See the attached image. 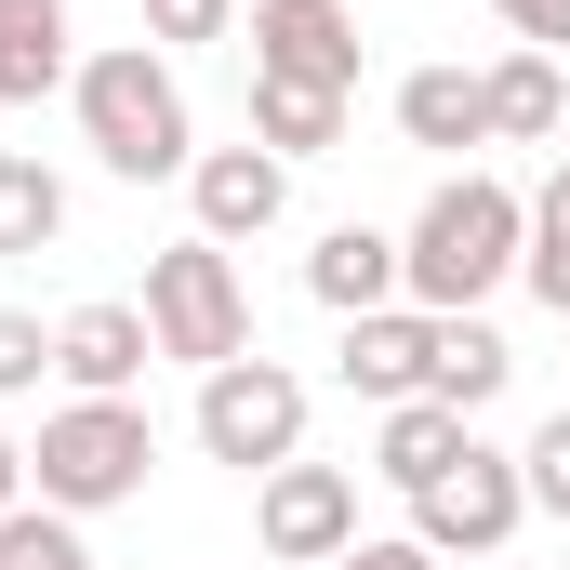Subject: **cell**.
I'll return each instance as SVG.
<instances>
[{"instance_id":"1","label":"cell","mask_w":570,"mask_h":570,"mask_svg":"<svg viewBox=\"0 0 570 570\" xmlns=\"http://www.w3.org/2000/svg\"><path fill=\"white\" fill-rule=\"evenodd\" d=\"M518 253H531V199L491 186V173H451L425 213L399 226V305H425V318H478L491 292L518 279Z\"/></svg>"},{"instance_id":"2","label":"cell","mask_w":570,"mask_h":570,"mask_svg":"<svg viewBox=\"0 0 570 570\" xmlns=\"http://www.w3.org/2000/svg\"><path fill=\"white\" fill-rule=\"evenodd\" d=\"M67 107H80V146H94L120 186H159V173H186V159H199L186 80H173V53H159V40H107V53H80Z\"/></svg>"},{"instance_id":"3","label":"cell","mask_w":570,"mask_h":570,"mask_svg":"<svg viewBox=\"0 0 570 570\" xmlns=\"http://www.w3.org/2000/svg\"><path fill=\"white\" fill-rule=\"evenodd\" d=\"M146 464H159L146 399H53L40 412V451H27V491L67 504V518H107V504L146 491Z\"/></svg>"},{"instance_id":"4","label":"cell","mask_w":570,"mask_h":570,"mask_svg":"<svg viewBox=\"0 0 570 570\" xmlns=\"http://www.w3.org/2000/svg\"><path fill=\"white\" fill-rule=\"evenodd\" d=\"M146 332H159V358H186V372H226V358H253V292H239V253L226 239H173V253H146Z\"/></svg>"},{"instance_id":"5","label":"cell","mask_w":570,"mask_h":570,"mask_svg":"<svg viewBox=\"0 0 570 570\" xmlns=\"http://www.w3.org/2000/svg\"><path fill=\"white\" fill-rule=\"evenodd\" d=\"M199 451L213 464H239V478H279L292 451H305V372L292 358H226V372H199Z\"/></svg>"},{"instance_id":"6","label":"cell","mask_w":570,"mask_h":570,"mask_svg":"<svg viewBox=\"0 0 570 570\" xmlns=\"http://www.w3.org/2000/svg\"><path fill=\"white\" fill-rule=\"evenodd\" d=\"M518 518H531V478H518V451H491V438H464L425 491H412V544H425V558H504Z\"/></svg>"},{"instance_id":"7","label":"cell","mask_w":570,"mask_h":570,"mask_svg":"<svg viewBox=\"0 0 570 570\" xmlns=\"http://www.w3.org/2000/svg\"><path fill=\"white\" fill-rule=\"evenodd\" d=\"M253 544H266V570H332L358 544V478L292 451L279 478H253Z\"/></svg>"},{"instance_id":"8","label":"cell","mask_w":570,"mask_h":570,"mask_svg":"<svg viewBox=\"0 0 570 570\" xmlns=\"http://www.w3.org/2000/svg\"><path fill=\"white\" fill-rule=\"evenodd\" d=\"M186 213H199V239H226V253L266 239L292 213V159L279 146H199V159H186Z\"/></svg>"},{"instance_id":"9","label":"cell","mask_w":570,"mask_h":570,"mask_svg":"<svg viewBox=\"0 0 570 570\" xmlns=\"http://www.w3.org/2000/svg\"><path fill=\"white\" fill-rule=\"evenodd\" d=\"M253 80L358 94V13L345 0H253Z\"/></svg>"},{"instance_id":"10","label":"cell","mask_w":570,"mask_h":570,"mask_svg":"<svg viewBox=\"0 0 570 570\" xmlns=\"http://www.w3.org/2000/svg\"><path fill=\"white\" fill-rule=\"evenodd\" d=\"M146 358H159L146 305H67V318H53V385H67V399H134Z\"/></svg>"},{"instance_id":"11","label":"cell","mask_w":570,"mask_h":570,"mask_svg":"<svg viewBox=\"0 0 570 570\" xmlns=\"http://www.w3.org/2000/svg\"><path fill=\"white\" fill-rule=\"evenodd\" d=\"M332 372H345L358 399H385V412L425 399V385H438V318H425V305H372V318H345V358H332Z\"/></svg>"},{"instance_id":"12","label":"cell","mask_w":570,"mask_h":570,"mask_svg":"<svg viewBox=\"0 0 570 570\" xmlns=\"http://www.w3.org/2000/svg\"><path fill=\"white\" fill-rule=\"evenodd\" d=\"M478 94H491V146H558L570 134V53H491L478 67Z\"/></svg>"},{"instance_id":"13","label":"cell","mask_w":570,"mask_h":570,"mask_svg":"<svg viewBox=\"0 0 570 570\" xmlns=\"http://www.w3.org/2000/svg\"><path fill=\"white\" fill-rule=\"evenodd\" d=\"M305 292H318L332 318H372V305H399V239H385V226H318Z\"/></svg>"},{"instance_id":"14","label":"cell","mask_w":570,"mask_h":570,"mask_svg":"<svg viewBox=\"0 0 570 570\" xmlns=\"http://www.w3.org/2000/svg\"><path fill=\"white\" fill-rule=\"evenodd\" d=\"M80 53H67V0H0V107H40L67 94Z\"/></svg>"},{"instance_id":"15","label":"cell","mask_w":570,"mask_h":570,"mask_svg":"<svg viewBox=\"0 0 570 570\" xmlns=\"http://www.w3.org/2000/svg\"><path fill=\"white\" fill-rule=\"evenodd\" d=\"M399 134L438 146V159H451V146H491V94H478V67H412V80H399Z\"/></svg>"},{"instance_id":"16","label":"cell","mask_w":570,"mask_h":570,"mask_svg":"<svg viewBox=\"0 0 570 570\" xmlns=\"http://www.w3.org/2000/svg\"><path fill=\"white\" fill-rule=\"evenodd\" d=\"M464 438H478V425H464L451 399H399V412L372 425V478H385V491H425V478L464 451Z\"/></svg>"},{"instance_id":"17","label":"cell","mask_w":570,"mask_h":570,"mask_svg":"<svg viewBox=\"0 0 570 570\" xmlns=\"http://www.w3.org/2000/svg\"><path fill=\"white\" fill-rule=\"evenodd\" d=\"M504 385H518V345H504L491 318H438V385H425V399H451V412L478 425Z\"/></svg>"},{"instance_id":"18","label":"cell","mask_w":570,"mask_h":570,"mask_svg":"<svg viewBox=\"0 0 570 570\" xmlns=\"http://www.w3.org/2000/svg\"><path fill=\"white\" fill-rule=\"evenodd\" d=\"M53 239H67V173L0 146V266H27V253H53Z\"/></svg>"},{"instance_id":"19","label":"cell","mask_w":570,"mask_h":570,"mask_svg":"<svg viewBox=\"0 0 570 570\" xmlns=\"http://www.w3.org/2000/svg\"><path fill=\"white\" fill-rule=\"evenodd\" d=\"M345 107H358V94H318V80H253V146L318 159V146H345Z\"/></svg>"},{"instance_id":"20","label":"cell","mask_w":570,"mask_h":570,"mask_svg":"<svg viewBox=\"0 0 570 570\" xmlns=\"http://www.w3.org/2000/svg\"><path fill=\"white\" fill-rule=\"evenodd\" d=\"M518 279H531V292L570 318V159L544 173V199H531V253H518Z\"/></svg>"},{"instance_id":"21","label":"cell","mask_w":570,"mask_h":570,"mask_svg":"<svg viewBox=\"0 0 570 570\" xmlns=\"http://www.w3.org/2000/svg\"><path fill=\"white\" fill-rule=\"evenodd\" d=\"M0 570H94V544H80L67 504H13L0 518Z\"/></svg>"},{"instance_id":"22","label":"cell","mask_w":570,"mask_h":570,"mask_svg":"<svg viewBox=\"0 0 570 570\" xmlns=\"http://www.w3.org/2000/svg\"><path fill=\"white\" fill-rule=\"evenodd\" d=\"M226 27H239V0H134V40H159V53H199Z\"/></svg>"},{"instance_id":"23","label":"cell","mask_w":570,"mask_h":570,"mask_svg":"<svg viewBox=\"0 0 570 570\" xmlns=\"http://www.w3.org/2000/svg\"><path fill=\"white\" fill-rule=\"evenodd\" d=\"M518 478H531V518H570V412H544V425H531Z\"/></svg>"},{"instance_id":"24","label":"cell","mask_w":570,"mask_h":570,"mask_svg":"<svg viewBox=\"0 0 570 570\" xmlns=\"http://www.w3.org/2000/svg\"><path fill=\"white\" fill-rule=\"evenodd\" d=\"M40 372H53V332L27 305H0V399H40Z\"/></svg>"},{"instance_id":"25","label":"cell","mask_w":570,"mask_h":570,"mask_svg":"<svg viewBox=\"0 0 570 570\" xmlns=\"http://www.w3.org/2000/svg\"><path fill=\"white\" fill-rule=\"evenodd\" d=\"M504 13V40H531V53H570V0H491Z\"/></svg>"},{"instance_id":"26","label":"cell","mask_w":570,"mask_h":570,"mask_svg":"<svg viewBox=\"0 0 570 570\" xmlns=\"http://www.w3.org/2000/svg\"><path fill=\"white\" fill-rule=\"evenodd\" d=\"M332 570H451V558H425L412 531H358V544H345V558H332Z\"/></svg>"},{"instance_id":"27","label":"cell","mask_w":570,"mask_h":570,"mask_svg":"<svg viewBox=\"0 0 570 570\" xmlns=\"http://www.w3.org/2000/svg\"><path fill=\"white\" fill-rule=\"evenodd\" d=\"M13 504H40V491H27V451L0 438V518H13Z\"/></svg>"}]
</instances>
